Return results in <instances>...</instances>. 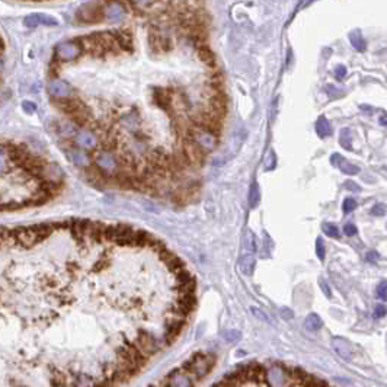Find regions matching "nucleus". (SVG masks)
<instances>
[{"instance_id": "4468645a", "label": "nucleus", "mask_w": 387, "mask_h": 387, "mask_svg": "<svg viewBox=\"0 0 387 387\" xmlns=\"http://www.w3.org/2000/svg\"><path fill=\"white\" fill-rule=\"evenodd\" d=\"M67 156H68V159L71 160V163L76 165L77 168H83V169H86L87 166L92 165V156H90L84 149H80V147H77L76 144L67 149Z\"/></svg>"}, {"instance_id": "b1692460", "label": "nucleus", "mask_w": 387, "mask_h": 387, "mask_svg": "<svg viewBox=\"0 0 387 387\" xmlns=\"http://www.w3.org/2000/svg\"><path fill=\"white\" fill-rule=\"evenodd\" d=\"M350 41H351V45H353L357 51L363 52V51L366 50V41H364V38H363L360 29H355V31H353V32L350 34Z\"/></svg>"}, {"instance_id": "a19ab883", "label": "nucleus", "mask_w": 387, "mask_h": 387, "mask_svg": "<svg viewBox=\"0 0 387 387\" xmlns=\"http://www.w3.org/2000/svg\"><path fill=\"white\" fill-rule=\"evenodd\" d=\"M226 338H227V341H229V342H233L235 339H239V338H240V334H239V332H235V331H232V332L226 334Z\"/></svg>"}, {"instance_id": "a211bd4d", "label": "nucleus", "mask_w": 387, "mask_h": 387, "mask_svg": "<svg viewBox=\"0 0 387 387\" xmlns=\"http://www.w3.org/2000/svg\"><path fill=\"white\" fill-rule=\"evenodd\" d=\"M42 179L48 181V182H54V184H63L64 179V173L61 170V168L55 163H47L44 166V172H42Z\"/></svg>"}, {"instance_id": "ddd939ff", "label": "nucleus", "mask_w": 387, "mask_h": 387, "mask_svg": "<svg viewBox=\"0 0 387 387\" xmlns=\"http://www.w3.org/2000/svg\"><path fill=\"white\" fill-rule=\"evenodd\" d=\"M58 23H60L58 19H55L51 15H44V13H32V15L25 16L23 19V25L26 28H36L39 25L52 28V26H57Z\"/></svg>"}, {"instance_id": "dca6fc26", "label": "nucleus", "mask_w": 387, "mask_h": 387, "mask_svg": "<svg viewBox=\"0 0 387 387\" xmlns=\"http://www.w3.org/2000/svg\"><path fill=\"white\" fill-rule=\"evenodd\" d=\"M87 221H89L87 219H71V220H68V230L71 233V237L80 246H83L86 243L84 229H86Z\"/></svg>"}, {"instance_id": "4be33fe9", "label": "nucleus", "mask_w": 387, "mask_h": 387, "mask_svg": "<svg viewBox=\"0 0 387 387\" xmlns=\"http://www.w3.org/2000/svg\"><path fill=\"white\" fill-rule=\"evenodd\" d=\"M118 122H119L124 128H127V130H130V131H135V130L138 128V125H140L138 115H137L135 111H133V112H130V114H127V115H124V117H121Z\"/></svg>"}, {"instance_id": "ea45409f", "label": "nucleus", "mask_w": 387, "mask_h": 387, "mask_svg": "<svg viewBox=\"0 0 387 387\" xmlns=\"http://www.w3.org/2000/svg\"><path fill=\"white\" fill-rule=\"evenodd\" d=\"M386 313H387L386 307L380 304V306H377V307H376V310H374V318H377V319H380V318H383V316H386Z\"/></svg>"}, {"instance_id": "f8f14e48", "label": "nucleus", "mask_w": 387, "mask_h": 387, "mask_svg": "<svg viewBox=\"0 0 387 387\" xmlns=\"http://www.w3.org/2000/svg\"><path fill=\"white\" fill-rule=\"evenodd\" d=\"M48 93L51 95L52 99H64L74 96V89L71 84H68L61 79H52L48 83Z\"/></svg>"}, {"instance_id": "c756f323", "label": "nucleus", "mask_w": 387, "mask_h": 387, "mask_svg": "<svg viewBox=\"0 0 387 387\" xmlns=\"http://www.w3.org/2000/svg\"><path fill=\"white\" fill-rule=\"evenodd\" d=\"M339 143L344 149L347 150H351V144H353V140H351V135H350V130L345 128L341 131V135H339Z\"/></svg>"}, {"instance_id": "c03bdc74", "label": "nucleus", "mask_w": 387, "mask_h": 387, "mask_svg": "<svg viewBox=\"0 0 387 387\" xmlns=\"http://www.w3.org/2000/svg\"><path fill=\"white\" fill-rule=\"evenodd\" d=\"M320 287H322V290L325 291V294H326L328 297H331V290L328 288V286H326V283H325L323 280H320Z\"/></svg>"}, {"instance_id": "9b49d317", "label": "nucleus", "mask_w": 387, "mask_h": 387, "mask_svg": "<svg viewBox=\"0 0 387 387\" xmlns=\"http://www.w3.org/2000/svg\"><path fill=\"white\" fill-rule=\"evenodd\" d=\"M73 140H74V144L77 147L84 149V150H92V151L98 147V143H99L98 134L95 131L86 130V128H82V131L79 130Z\"/></svg>"}, {"instance_id": "c85d7f7f", "label": "nucleus", "mask_w": 387, "mask_h": 387, "mask_svg": "<svg viewBox=\"0 0 387 387\" xmlns=\"http://www.w3.org/2000/svg\"><path fill=\"white\" fill-rule=\"evenodd\" d=\"M261 200V192H259V185L256 182H253L251 185V191H249V202H251V207L255 208L258 205Z\"/></svg>"}, {"instance_id": "58836bf2", "label": "nucleus", "mask_w": 387, "mask_h": 387, "mask_svg": "<svg viewBox=\"0 0 387 387\" xmlns=\"http://www.w3.org/2000/svg\"><path fill=\"white\" fill-rule=\"evenodd\" d=\"M377 296L382 300H387V283L379 284V287H377Z\"/></svg>"}, {"instance_id": "f704fd0d", "label": "nucleus", "mask_w": 387, "mask_h": 387, "mask_svg": "<svg viewBox=\"0 0 387 387\" xmlns=\"http://www.w3.org/2000/svg\"><path fill=\"white\" fill-rule=\"evenodd\" d=\"M22 109L26 112V114H34L36 111V103L31 102V101H23L22 102Z\"/></svg>"}, {"instance_id": "393cba45", "label": "nucleus", "mask_w": 387, "mask_h": 387, "mask_svg": "<svg viewBox=\"0 0 387 387\" xmlns=\"http://www.w3.org/2000/svg\"><path fill=\"white\" fill-rule=\"evenodd\" d=\"M255 265H256V261H255V256L252 253L248 255V256H245L242 259V264H240L242 272L245 275H252L253 274V269H255Z\"/></svg>"}, {"instance_id": "f3484780", "label": "nucleus", "mask_w": 387, "mask_h": 387, "mask_svg": "<svg viewBox=\"0 0 387 387\" xmlns=\"http://www.w3.org/2000/svg\"><path fill=\"white\" fill-rule=\"evenodd\" d=\"M114 34V38L119 47L121 51H128L131 52L134 50V41H133V35L130 31L127 29H117V31H112Z\"/></svg>"}, {"instance_id": "20e7f679", "label": "nucleus", "mask_w": 387, "mask_h": 387, "mask_svg": "<svg viewBox=\"0 0 387 387\" xmlns=\"http://www.w3.org/2000/svg\"><path fill=\"white\" fill-rule=\"evenodd\" d=\"M128 9L124 0H105L102 3L103 20L109 23H119L127 17Z\"/></svg>"}, {"instance_id": "aec40b11", "label": "nucleus", "mask_w": 387, "mask_h": 387, "mask_svg": "<svg viewBox=\"0 0 387 387\" xmlns=\"http://www.w3.org/2000/svg\"><path fill=\"white\" fill-rule=\"evenodd\" d=\"M331 162H332V165L335 166V168H338L341 172H344V173H347V175H350V176H353V175H358L360 173V168H357L355 165H351L348 160H345L342 156H339V154H334L332 156V159H331Z\"/></svg>"}, {"instance_id": "79ce46f5", "label": "nucleus", "mask_w": 387, "mask_h": 387, "mask_svg": "<svg viewBox=\"0 0 387 387\" xmlns=\"http://www.w3.org/2000/svg\"><path fill=\"white\" fill-rule=\"evenodd\" d=\"M379 258H380V255H379L377 252H374V251L367 253V261H370V262H376Z\"/></svg>"}, {"instance_id": "7ed1b4c3", "label": "nucleus", "mask_w": 387, "mask_h": 387, "mask_svg": "<svg viewBox=\"0 0 387 387\" xmlns=\"http://www.w3.org/2000/svg\"><path fill=\"white\" fill-rule=\"evenodd\" d=\"M149 47L151 54L154 55L168 52L172 48V38L165 26L151 25V28L149 29Z\"/></svg>"}, {"instance_id": "1a4fd4ad", "label": "nucleus", "mask_w": 387, "mask_h": 387, "mask_svg": "<svg viewBox=\"0 0 387 387\" xmlns=\"http://www.w3.org/2000/svg\"><path fill=\"white\" fill-rule=\"evenodd\" d=\"M133 342L143 351V353H146L149 357L150 355H153L154 353H157L159 351V348H160V342L150 334V332H147V331H140L137 335H135V338L133 339Z\"/></svg>"}, {"instance_id": "2f4dec72", "label": "nucleus", "mask_w": 387, "mask_h": 387, "mask_svg": "<svg viewBox=\"0 0 387 387\" xmlns=\"http://www.w3.org/2000/svg\"><path fill=\"white\" fill-rule=\"evenodd\" d=\"M323 232H325V235H328L329 237H339V230H338V227L337 226H334V224H323Z\"/></svg>"}, {"instance_id": "4c0bfd02", "label": "nucleus", "mask_w": 387, "mask_h": 387, "mask_svg": "<svg viewBox=\"0 0 387 387\" xmlns=\"http://www.w3.org/2000/svg\"><path fill=\"white\" fill-rule=\"evenodd\" d=\"M357 227L353 224V223H348V224H345V227H344V233L347 235V236H350V237H353V236H355L357 235Z\"/></svg>"}, {"instance_id": "0eeeda50", "label": "nucleus", "mask_w": 387, "mask_h": 387, "mask_svg": "<svg viewBox=\"0 0 387 387\" xmlns=\"http://www.w3.org/2000/svg\"><path fill=\"white\" fill-rule=\"evenodd\" d=\"M93 151H95L93 160L98 168H101L103 172H108V173H114L115 170H118V160L114 151H109L101 147H96Z\"/></svg>"}, {"instance_id": "a878e982", "label": "nucleus", "mask_w": 387, "mask_h": 387, "mask_svg": "<svg viewBox=\"0 0 387 387\" xmlns=\"http://www.w3.org/2000/svg\"><path fill=\"white\" fill-rule=\"evenodd\" d=\"M334 348L337 350V353L339 355H342L344 358H350V354H353L350 345L344 341V339H339V338H335L334 339Z\"/></svg>"}, {"instance_id": "7c9ffc66", "label": "nucleus", "mask_w": 387, "mask_h": 387, "mask_svg": "<svg viewBox=\"0 0 387 387\" xmlns=\"http://www.w3.org/2000/svg\"><path fill=\"white\" fill-rule=\"evenodd\" d=\"M355 208H357V202H355V200H353V198H347V200L344 201V204H342V210H344L345 214L353 213Z\"/></svg>"}, {"instance_id": "bb28decb", "label": "nucleus", "mask_w": 387, "mask_h": 387, "mask_svg": "<svg viewBox=\"0 0 387 387\" xmlns=\"http://www.w3.org/2000/svg\"><path fill=\"white\" fill-rule=\"evenodd\" d=\"M10 163H12V162H10V157H9L7 149H6V146H4V141H3V143L0 141V173H1V172H7Z\"/></svg>"}, {"instance_id": "473e14b6", "label": "nucleus", "mask_w": 387, "mask_h": 387, "mask_svg": "<svg viewBox=\"0 0 387 387\" xmlns=\"http://www.w3.org/2000/svg\"><path fill=\"white\" fill-rule=\"evenodd\" d=\"M316 253H318L320 261L325 259V245H323L322 237H318V240H316Z\"/></svg>"}, {"instance_id": "412c9836", "label": "nucleus", "mask_w": 387, "mask_h": 387, "mask_svg": "<svg viewBox=\"0 0 387 387\" xmlns=\"http://www.w3.org/2000/svg\"><path fill=\"white\" fill-rule=\"evenodd\" d=\"M34 232L36 233L39 242H44L45 239H48L57 229H55V223H38V224H32Z\"/></svg>"}, {"instance_id": "37998d69", "label": "nucleus", "mask_w": 387, "mask_h": 387, "mask_svg": "<svg viewBox=\"0 0 387 387\" xmlns=\"http://www.w3.org/2000/svg\"><path fill=\"white\" fill-rule=\"evenodd\" d=\"M251 310H252V313H253L255 316H258V318H262V320H265V322H268V318H267V316H265V315H264V313H262L261 310L258 312V309H256V307H252Z\"/></svg>"}, {"instance_id": "423d86ee", "label": "nucleus", "mask_w": 387, "mask_h": 387, "mask_svg": "<svg viewBox=\"0 0 387 387\" xmlns=\"http://www.w3.org/2000/svg\"><path fill=\"white\" fill-rule=\"evenodd\" d=\"M178 149H181V151L186 156V159L189 160L191 166H201L204 163V160H205L207 153L195 141H192L189 138H184L182 137V141H181Z\"/></svg>"}, {"instance_id": "9d476101", "label": "nucleus", "mask_w": 387, "mask_h": 387, "mask_svg": "<svg viewBox=\"0 0 387 387\" xmlns=\"http://www.w3.org/2000/svg\"><path fill=\"white\" fill-rule=\"evenodd\" d=\"M15 237H16V243L25 249H31L35 245L41 243L36 233L34 232L32 226H25V227H15L13 229Z\"/></svg>"}, {"instance_id": "72a5a7b5", "label": "nucleus", "mask_w": 387, "mask_h": 387, "mask_svg": "<svg viewBox=\"0 0 387 387\" xmlns=\"http://www.w3.org/2000/svg\"><path fill=\"white\" fill-rule=\"evenodd\" d=\"M246 245H248V249L253 253L255 251H256V239H255V236H253V233H248V236H246Z\"/></svg>"}, {"instance_id": "e433bc0d", "label": "nucleus", "mask_w": 387, "mask_h": 387, "mask_svg": "<svg viewBox=\"0 0 387 387\" xmlns=\"http://www.w3.org/2000/svg\"><path fill=\"white\" fill-rule=\"evenodd\" d=\"M386 211H387V207L385 204H376V205L373 207V210H371V213H373L374 216H385Z\"/></svg>"}, {"instance_id": "39448f33", "label": "nucleus", "mask_w": 387, "mask_h": 387, "mask_svg": "<svg viewBox=\"0 0 387 387\" xmlns=\"http://www.w3.org/2000/svg\"><path fill=\"white\" fill-rule=\"evenodd\" d=\"M83 52V47L79 39L64 41L55 47V58L58 61H73L79 58Z\"/></svg>"}, {"instance_id": "2eb2a0df", "label": "nucleus", "mask_w": 387, "mask_h": 387, "mask_svg": "<svg viewBox=\"0 0 387 387\" xmlns=\"http://www.w3.org/2000/svg\"><path fill=\"white\" fill-rule=\"evenodd\" d=\"M195 379L191 373H188L185 369L181 370H175L172 374L168 376V382L165 383L166 386H175V387H185V386H194L195 385Z\"/></svg>"}, {"instance_id": "f257e3e1", "label": "nucleus", "mask_w": 387, "mask_h": 387, "mask_svg": "<svg viewBox=\"0 0 387 387\" xmlns=\"http://www.w3.org/2000/svg\"><path fill=\"white\" fill-rule=\"evenodd\" d=\"M265 377H267V373L262 366L249 364V366L240 367L235 374L217 383V386H269Z\"/></svg>"}, {"instance_id": "6e6552de", "label": "nucleus", "mask_w": 387, "mask_h": 387, "mask_svg": "<svg viewBox=\"0 0 387 387\" xmlns=\"http://www.w3.org/2000/svg\"><path fill=\"white\" fill-rule=\"evenodd\" d=\"M76 19L83 23V25H89V23H98L103 20V15H102V4L98 3H90V4H84L82 6L77 13H76Z\"/></svg>"}, {"instance_id": "5701e85b", "label": "nucleus", "mask_w": 387, "mask_h": 387, "mask_svg": "<svg viewBox=\"0 0 387 387\" xmlns=\"http://www.w3.org/2000/svg\"><path fill=\"white\" fill-rule=\"evenodd\" d=\"M315 128H316L318 135L322 137V138L331 135V133H332L331 124H329V121L326 119V117H319L318 121H316V124H315Z\"/></svg>"}, {"instance_id": "f03ea898", "label": "nucleus", "mask_w": 387, "mask_h": 387, "mask_svg": "<svg viewBox=\"0 0 387 387\" xmlns=\"http://www.w3.org/2000/svg\"><path fill=\"white\" fill-rule=\"evenodd\" d=\"M214 363H216V357L214 355L198 353V354L192 355L191 360H188L182 366V369H185L188 373H191L195 379H202L213 370Z\"/></svg>"}, {"instance_id": "c9c22d12", "label": "nucleus", "mask_w": 387, "mask_h": 387, "mask_svg": "<svg viewBox=\"0 0 387 387\" xmlns=\"http://www.w3.org/2000/svg\"><path fill=\"white\" fill-rule=\"evenodd\" d=\"M335 76H337L338 80H342V79L347 76V67L342 66V64L337 66V67H335Z\"/></svg>"}, {"instance_id": "a18cd8bd", "label": "nucleus", "mask_w": 387, "mask_h": 387, "mask_svg": "<svg viewBox=\"0 0 387 387\" xmlns=\"http://www.w3.org/2000/svg\"><path fill=\"white\" fill-rule=\"evenodd\" d=\"M380 122H382L383 125H387V115H383V117L380 118Z\"/></svg>"}, {"instance_id": "6ab92c4d", "label": "nucleus", "mask_w": 387, "mask_h": 387, "mask_svg": "<svg viewBox=\"0 0 387 387\" xmlns=\"http://www.w3.org/2000/svg\"><path fill=\"white\" fill-rule=\"evenodd\" d=\"M80 128L70 119V121H63V122H57L55 124V130L54 133H57L61 138H66V140H71L74 138V135L77 134Z\"/></svg>"}, {"instance_id": "cd10ccee", "label": "nucleus", "mask_w": 387, "mask_h": 387, "mask_svg": "<svg viewBox=\"0 0 387 387\" xmlns=\"http://www.w3.org/2000/svg\"><path fill=\"white\" fill-rule=\"evenodd\" d=\"M304 325H306V328H307L309 331H312V332H316V331H319V329L323 326V322H322V319H320L318 315L312 313V315H309V316H307V319H306Z\"/></svg>"}]
</instances>
